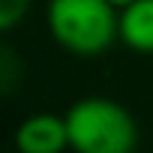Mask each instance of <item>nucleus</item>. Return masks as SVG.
I'll use <instances>...</instances> for the list:
<instances>
[{"instance_id": "obj_5", "label": "nucleus", "mask_w": 153, "mask_h": 153, "mask_svg": "<svg viewBox=\"0 0 153 153\" xmlns=\"http://www.w3.org/2000/svg\"><path fill=\"white\" fill-rule=\"evenodd\" d=\"M27 9H30V0H0V30H12Z\"/></svg>"}, {"instance_id": "obj_2", "label": "nucleus", "mask_w": 153, "mask_h": 153, "mask_svg": "<svg viewBox=\"0 0 153 153\" xmlns=\"http://www.w3.org/2000/svg\"><path fill=\"white\" fill-rule=\"evenodd\" d=\"M69 147L75 153H132L138 144L135 117L108 96H84L66 111Z\"/></svg>"}, {"instance_id": "obj_6", "label": "nucleus", "mask_w": 153, "mask_h": 153, "mask_svg": "<svg viewBox=\"0 0 153 153\" xmlns=\"http://www.w3.org/2000/svg\"><path fill=\"white\" fill-rule=\"evenodd\" d=\"M108 3H111V6H114V9L120 12V9H126L129 3H135V0H108Z\"/></svg>"}, {"instance_id": "obj_3", "label": "nucleus", "mask_w": 153, "mask_h": 153, "mask_svg": "<svg viewBox=\"0 0 153 153\" xmlns=\"http://www.w3.org/2000/svg\"><path fill=\"white\" fill-rule=\"evenodd\" d=\"M69 147L66 114L36 111L24 117L15 129V150L18 153H63Z\"/></svg>"}, {"instance_id": "obj_1", "label": "nucleus", "mask_w": 153, "mask_h": 153, "mask_svg": "<svg viewBox=\"0 0 153 153\" xmlns=\"http://www.w3.org/2000/svg\"><path fill=\"white\" fill-rule=\"evenodd\" d=\"M48 33L78 57L105 54L120 36V12L108 0H48Z\"/></svg>"}, {"instance_id": "obj_4", "label": "nucleus", "mask_w": 153, "mask_h": 153, "mask_svg": "<svg viewBox=\"0 0 153 153\" xmlns=\"http://www.w3.org/2000/svg\"><path fill=\"white\" fill-rule=\"evenodd\" d=\"M120 42L135 54H153V0H135L120 9Z\"/></svg>"}]
</instances>
